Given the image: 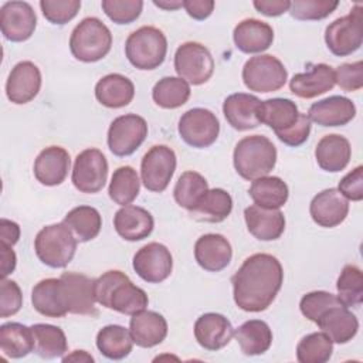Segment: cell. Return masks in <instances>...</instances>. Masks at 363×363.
Instances as JSON below:
<instances>
[{
	"mask_svg": "<svg viewBox=\"0 0 363 363\" xmlns=\"http://www.w3.org/2000/svg\"><path fill=\"white\" fill-rule=\"evenodd\" d=\"M284 282V269L277 257L252 254L231 278L235 305L245 312L265 311L277 298Z\"/></svg>",
	"mask_w": 363,
	"mask_h": 363,
	"instance_id": "obj_1",
	"label": "cell"
},
{
	"mask_svg": "<svg viewBox=\"0 0 363 363\" xmlns=\"http://www.w3.org/2000/svg\"><path fill=\"white\" fill-rule=\"evenodd\" d=\"M94 296L99 305L123 315H135L149 303L146 292L118 269L106 271L94 279Z\"/></svg>",
	"mask_w": 363,
	"mask_h": 363,
	"instance_id": "obj_2",
	"label": "cell"
},
{
	"mask_svg": "<svg viewBox=\"0 0 363 363\" xmlns=\"http://www.w3.org/2000/svg\"><path fill=\"white\" fill-rule=\"evenodd\" d=\"M233 163L242 179L252 182L272 172L277 163V147L267 136H245L234 147Z\"/></svg>",
	"mask_w": 363,
	"mask_h": 363,
	"instance_id": "obj_3",
	"label": "cell"
},
{
	"mask_svg": "<svg viewBox=\"0 0 363 363\" xmlns=\"http://www.w3.org/2000/svg\"><path fill=\"white\" fill-rule=\"evenodd\" d=\"M112 47L111 30L96 17H85L71 33V54L82 62H95L108 55Z\"/></svg>",
	"mask_w": 363,
	"mask_h": 363,
	"instance_id": "obj_4",
	"label": "cell"
},
{
	"mask_svg": "<svg viewBox=\"0 0 363 363\" xmlns=\"http://www.w3.org/2000/svg\"><path fill=\"white\" fill-rule=\"evenodd\" d=\"M77 238L64 224L57 223L43 227L34 240L38 259L51 268H65L77 251Z\"/></svg>",
	"mask_w": 363,
	"mask_h": 363,
	"instance_id": "obj_5",
	"label": "cell"
},
{
	"mask_svg": "<svg viewBox=\"0 0 363 363\" xmlns=\"http://www.w3.org/2000/svg\"><path fill=\"white\" fill-rule=\"evenodd\" d=\"M167 52V40L162 30L143 26L129 34L125 43V54L138 69H155L163 64Z\"/></svg>",
	"mask_w": 363,
	"mask_h": 363,
	"instance_id": "obj_6",
	"label": "cell"
},
{
	"mask_svg": "<svg viewBox=\"0 0 363 363\" xmlns=\"http://www.w3.org/2000/svg\"><path fill=\"white\" fill-rule=\"evenodd\" d=\"M363 41V6L356 4L347 16L332 21L325 30V43L336 57L357 51Z\"/></svg>",
	"mask_w": 363,
	"mask_h": 363,
	"instance_id": "obj_7",
	"label": "cell"
},
{
	"mask_svg": "<svg viewBox=\"0 0 363 363\" xmlns=\"http://www.w3.org/2000/svg\"><path fill=\"white\" fill-rule=\"evenodd\" d=\"M288 79V71L277 57L259 54L247 60L242 67L244 85L254 92H274L281 89Z\"/></svg>",
	"mask_w": 363,
	"mask_h": 363,
	"instance_id": "obj_8",
	"label": "cell"
},
{
	"mask_svg": "<svg viewBox=\"0 0 363 363\" xmlns=\"http://www.w3.org/2000/svg\"><path fill=\"white\" fill-rule=\"evenodd\" d=\"M174 69L189 85H201L211 78L214 60L207 47L196 41H187L176 50Z\"/></svg>",
	"mask_w": 363,
	"mask_h": 363,
	"instance_id": "obj_9",
	"label": "cell"
},
{
	"mask_svg": "<svg viewBox=\"0 0 363 363\" xmlns=\"http://www.w3.org/2000/svg\"><path fill=\"white\" fill-rule=\"evenodd\" d=\"M176 153L166 145L152 146L140 162V177L149 191L162 193L169 186L176 170Z\"/></svg>",
	"mask_w": 363,
	"mask_h": 363,
	"instance_id": "obj_10",
	"label": "cell"
},
{
	"mask_svg": "<svg viewBox=\"0 0 363 363\" xmlns=\"http://www.w3.org/2000/svg\"><path fill=\"white\" fill-rule=\"evenodd\" d=\"M147 123L136 113L115 118L108 129V147L119 157L132 155L146 139Z\"/></svg>",
	"mask_w": 363,
	"mask_h": 363,
	"instance_id": "obj_11",
	"label": "cell"
},
{
	"mask_svg": "<svg viewBox=\"0 0 363 363\" xmlns=\"http://www.w3.org/2000/svg\"><path fill=\"white\" fill-rule=\"evenodd\" d=\"M177 130L180 138L191 147L203 149L211 146L220 133L217 116L204 108H193L182 115Z\"/></svg>",
	"mask_w": 363,
	"mask_h": 363,
	"instance_id": "obj_12",
	"label": "cell"
},
{
	"mask_svg": "<svg viewBox=\"0 0 363 363\" xmlns=\"http://www.w3.org/2000/svg\"><path fill=\"white\" fill-rule=\"evenodd\" d=\"M108 177V162L105 155L89 147L77 155L72 167V184L81 193L94 194L104 189Z\"/></svg>",
	"mask_w": 363,
	"mask_h": 363,
	"instance_id": "obj_13",
	"label": "cell"
},
{
	"mask_svg": "<svg viewBox=\"0 0 363 363\" xmlns=\"http://www.w3.org/2000/svg\"><path fill=\"white\" fill-rule=\"evenodd\" d=\"M135 272L149 284H159L167 279L173 269V257L166 245L149 242L133 255Z\"/></svg>",
	"mask_w": 363,
	"mask_h": 363,
	"instance_id": "obj_14",
	"label": "cell"
},
{
	"mask_svg": "<svg viewBox=\"0 0 363 363\" xmlns=\"http://www.w3.org/2000/svg\"><path fill=\"white\" fill-rule=\"evenodd\" d=\"M37 16L27 1H7L0 9V28L6 40L21 43L28 40L35 30Z\"/></svg>",
	"mask_w": 363,
	"mask_h": 363,
	"instance_id": "obj_15",
	"label": "cell"
},
{
	"mask_svg": "<svg viewBox=\"0 0 363 363\" xmlns=\"http://www.w3.org/2000/svg\"><path fill=\"white\" fill-rule=\"evenodd\" d=\"M64 288L68 313L96 316L94 279L79 272H64L60 277Z\"/></svg>",
	"mask_w": 363,
	"mask_h": 363,
	"instance_id": "obj_16",
	"label": "cell"
},
{
	"mask_svg": "<svg viewBox=\"0 0 363 363\" xmlns=\"http://www.w3.org/2000/svg\"><path fill=\"white\" fill-rule=\"evenodd\" d=\"M41 88L40 68L31 61L16 64L6 82V95L16 105H24L33 101Z\"/></svg>",
	"mask_w": 363,
	"mask_h": 363,
	"instance_id": "obj_17",
	"label": "cell"
},
{
	"mask_svg": "<svg viewBox=\"0 0 363 363\" xmlns=\"http://www.w3.org/2000/svg\"><path fill=\"white\" fill-rule=\"evenodd\" d=\"M309 213L318 225L333 228L347 217L349 200L337 189H325L312 199Z\"/></svg>",
	"mask_w": 363,
	"mask_h": 363,
	"instance_id": "obj_18",
	"label": "cell"
},
{
	"mask_svg": "<svg viewBox=\"0 0 363 363\" xmlns=\"http://www.w3.org/2000/svg\"><path fill=\"white\" fill-rule=\"evenodd\" d=\"M234 336L231 322L221 313L208 312L197 318L194 323V337L206 350H220L230 343Z\"/></svg>",
	"mask_w": 363,
	"mask_h": 363,
	"instance_id": "obj_19",
	"label": "cell"
},
{
	"mask_svg": "<svg viewBox=\"0 0 363 363\" xmlns=\"http://www.w3.org/2000/svg\"><path fill=\"white\" fill-rule=\"evenodd\" d=\"M354 116V104L352 99L340 95H332L313 102L308 111V118L323 128L347 125Z\"/></svg>",
	"mask_w": 363,
	"mask_h": 363,
	"instance_id": "obj_20",
	"label": "cell"
},
{
	"mask_svg": "<svg viewBox=\"0 0 363 363\" xmlns=\"http://www.w3.org/2000/svg\"><path fill=\"white\" fill-rule=\"evenodd\" d=\"M261 101L251 94H231L224 99L223 113L235 130H250L261 123Z\"/></svg>",
	"mask_w": 363,
	"mask_h": 363,
	"instance_id": "obj_21",
	"label": "cell"
},
{
	"mask_svg": "<svg viewBox=\"0 0 363 363\" xmlns=\"http://www.w3.org/2000/svg\"><path fill=\"white\" fill-rule=\"evenodd\" d=\"M197 264L210 272H218L228 267L233 258L230 241L221 234H204L194 244Z\"/></svg>",
	"mask_w": 363,
	"mask_h": 363,
	"instance_id": "obj_22",
	"label": "cell"
},
{
	"mask_svg": "<svg viewBox=\"0 0 363 363\" xmlns=\"http://www.w3.org/2000/svg\"><path fill=\"white\" fill-rule=\"evenodd\" d=\"M69 153L61 146L43 149L34 162V176L44 186L61 184L69 172Z\"/></svg>",
	"mask_w": 363,
	"mask_h": 363,
	"instance_id": "obj_23",
	"label": "cell"
},
{
	"mask_svg": "<svg viewBox=\"0 0 363 363\" xmlns=\"http://www.w3.org/2000/svg\"><path fill=\"white\" fill-rule=\"evenodd\" d=\"M244 220L250 234L259 241L278 240L285 230V217L279 208L252 204L244 210Z\"/></svg>",
	"mask_w": 363,
	"mask_h": 363,
	"instance_id": "obj_24",
	"label": "cell"
},
{
	"mask_svg": "<svg viewBox=\"0 0 363 363\" xmlns=\"http://www.w3.org/2000/svg\"><path fill=\"white\" fill-rule=\"evenodd\" d=\"M333 343H347L359 330V320L345 305H335L325 311L315 322Z\"/></svg>",
	"mask_w": 363,
	"mask_h": 363,
	"instance_id": "obj_25",
	"label": "cell"
},
{
	"mask_svg": "<svg viewBox=\"0 0 363 363\" xmlns=\"http://www.w3.org/2000/svg\"><path fill=\"white\" fill-rule=\"evenodd\" d=\"M336 85L335 69L328 64H315L311 71L299 72L289 81V89L294 95L303 99L316 98Z\"/></svg>",
	"mask_w": 363,
	"mask_h": 363,
	"instance_id": "obj_26",
	"label": "cell"
},
{
	"mask_svg": "<svg viewBox=\"0 0 363 363\" xmlns=\"http://www.w3.org/2000/svg\"><path fill=\"white\" fill-rule=\"evenodd\" d=\"M116 233L126 241H140L150 235L155 227L152 214L138 206H122L113 216Z\"/></svg>",
	"mask_w": 363,
	"mask_h": 363,
	"instance_id": "obj_27",
	"label": "cell"
},
{
	"mask_svg": "<svg viewBox=\"0 0 363 363\" xmlns=\"http://www.w3.org/2000/svg\"><path fill=\"white\" fill-rule=\"evenodd\" d=\"M34 309L47 318H64L68 313L62 282L60 278H45L31 291Z\"/></svg>",
	"mask_w": 363,
	"mask_h": 363,
	"instance_id": "obj_28",
	"label": "cell"
},
{
	"mask_svg": "<svg viewBox=\"0 0 363 363\" xmlns=\"http://www.w3.org/2000/svg\"><path fill=\"white\" fill-rule=\"evenodd\" d=\"M233 40L240 51L245 54H257L271 47L274 41V30L265 21L245 18L235 26Z\"/></svg>",
	"mask_w": 363,
	"mask_h": 363,
	"instance_id": "obj_29",
	"label": "cell"
},
{
	"mask_svg": "<svg viewBox=\"0 0 363 363\" xmlns=\"http://www.w3.org/2000/svg\"><path fill=\"white\" fill-rule=\"evenodd\" d=\"M129 332L140 347H153L160 345L167 336V322L166 319L155 311H140L132 315L129 322Z\"/></svg>",
	"mask_w": 363,
	"mask_h": 363,
	"instance_id": "obj_30",
	"label": "cell"
},
{
	"mask_svg": "<svg viewBox=\"0 0 363 363\" xmlns=\"http://www.w3.org/2000/svg\"><path fill=\"white\" fill-rule=\"evenodd\" d=\"M350 156V142L345 136L337 133L323 136L315 147V157L319 167L330 173H337L343 170L349 164Z\"/></svg>",
	"mask_w": 363,
	"mask_h": 363,
	"instance_id": "obj_31",
	"label": "cell"
},
{
	"mask_svg": "<svg viewBox=\"0 0 363 363\" xmlns=\"http://www.w3.org/2000/svg\"><path fill=\"white\" fill-rule=\"evenodd\" d=\"M135 96L133 82L122 74H108L95 85V98L106 108H122L132 102Z\"/></svg>",
	"mask_w": 363,
	"mask_h": 363,
	"instance_id": "obj_32",
	"label": "cell"
},
{
	"mask_svg": "<svg viewBox=\"0 0 363 363\" xmlns=\"http://www.w3.org/2000/svg\"><path fill=\"white\" fill-rule=\"evenodd\" d=\"M233 210V199L224 189H208L197 204L189 210L193 220L201 223H221Z\"/></svg>",
	"mask_w": 363,
	"mask_h": 363,
	"instance_id": "obj_33",
	"label": "cell"
},
{
	"mask_svg": "<svg viewBox=\"0 0 363 363\" xmlns=\"http://www.w3.org/2000/svg\"><path fill=\"white\" fill-rule=\"evenodd\" d=\"M234 336L240 349L247 356H257L265 353L272 343V330L267 322L251 319L238 326Z\"/></svg>",
	"mask_w": 363,
	"mask_h": 363,
	"instance_id": "obj_34",
	"label": "cell"
},
{
	"mask_svg": "<svg viewBox=\"0 0 363 363\" xmlns=\"http://www.w3.org/2000/svg\"><path fill=\"white\" fill-rule=\"evenodd\" d=\"M0 349L10 359H20L34 352L31 326L18 322H7L0 326Z\"/></svg>",
	"mask_w": 363,
	"mask_h": 363,
	"instance_id": "obj_35",
	"label": "cell"
},
{
	"mask_svg": "<svg viewBox=\"0 0 363 363\" xmlns=\"http://www.w3.org/2000/svg\"><path fill=\"white\" fill-rule=\"evenodd\" d=\"M98 350L111 360L128 357L133 349V339L129 329L121 325H106L96 333Z\"/></svg>",
	"mask_w": 363,
	"mask_h": 363,
	"instance_id": "obj_36",
	"label": "cell"
},
{
	"mask_svg": "<svg viewBox=\"0 0 363 363\" xmlns=\"http://www.w3.org/2000/svg\"><path fill=\"white\" fill-rule=\"evenodd\" d=\"M299 116L298 106L288 98H271L261 101V123L269 126L275 133L292 126Z\"/></svg>",
	"mask_w": 363,
	"mask_h": 363,
	"instance_id": "obj_37",
	"label": "cell"
},
{
	"mask_svg": "<svg viewBox=\"0 0 363 363\" xmlns=\"http://www.w3.org/2000/svg\"><path fill=\"white\" fill-rule=\"evenodd\" d=\"M248 193L257 206L267 208H279L289 197L286 183L277 176H262L252 180Z\"/></svg>",
	"mask_w": 363,
	"mask_h": 363,
	"instance_id": "obj_38",
	"label": "cell"
},
{
	"mask_svg": "<svg viewBox=\"0 0 363 363\" xmlns=\"http://www.w3.org/2000/svg\"><path fill=\"white\" fill-rule=\"evenodd\" d=\"M62 223L81 242L94 240L102 228V217L95 207L78 206L67 213Z\"/></svg>",
	"mask_w": 363,
	"mask_h": 363,
	"instance_id": "obj_39",
	"label": "cell"
},
{
	"mask_svg": "<svg viewBox=\"0 0 363 363\" xmlns=\"http://www.w3.org/2000/svg\"><path fill=\"white\" fill-rule=\"evenodd\" d=\"M34 336V352L43 359L62 357L68 343L61 328L50 323H35L31 326Z\"/></svg>",
	"mask_w": 363,
	"mask_h": 363,
	"instance_id": "obj_40",
	"label": "cell"
},
{
	"mask_svg": "<svg viewBox=\"0 0 363 363\" xmlns=\"http://www.w3.org/2000/svg\"><path fill=\"white\" fill-rule=\"evenodd\" d=\"M190 92V85L180 77H163L155 84L152 98L160 108L176 109L189 101Z\"/></svg>",
	"mask_w": 363,
	"mask_h": 363,
	"instance_id": "obj_41",
	"label": "cell"
},
{
	"mask_svg": "<svg viewBox=\"0 0 363 363\" xmlns=\"http://www.w3.org/2000/svg\"><path fill=\"white\" fill-rule=\"evenodd\" d=\"M139 190L140 180L132 166H121L113 172L108 187V194L113 203L129 206L138 197Z\"/></svg>",
	"mask_w": 363,
	"mask_h": 363,
	"instance_id": "obj_42",
	"label": "cell"
},
{
	"mask_svg": "<svg viewBox=\"0 0 363 363\" xmlns=\"http://www.w3.org/2000/svg\"><path fill=\"white\" fill-rule=\"evenodd\" d=\"M208 190V183L197 172L189 170L184 172L176 182V186L173 189V196L176 203L186 208L187 211L191 210L197 201L203 197V194Z\"/></svg>",
	"mask_w": 363,
	"mask_h": 363,
	"instance_id": "obj_43",
	"label": "cell"
},
{
	"mask_svg": "<svg viewBox=\"0 0 363 363\" xmlns=\"http://www.w3.org/2000/svg\"><path fill=\"white\" fill-rule=\"evenodd\" d=\"M337 298L346 308H359L363 301V274L356 265H345L336 281Z\"/></svg>",
	"mask_w": 363,
	"mask_h": 363,
	"instance_id": "obj_44",
	"label": "cell"
},
{
	"mask_svg": "<svg viewBox=\"0 0 363 363\" xmlns=\"http://www.w3.org/2000/svg\"><path fill=\"white\" fill-rule=\"evenodd\" d=\"M333 342L323 332L303 336L296 346V359L301 363H325L330 359Z\"/></svg>",
	"mask_w": 363,
	"mask_h": 363,
	"instance_id": "obj_45",
	"label": "cell"
},
{
	"mask_svg": "<svg viewBox=\"0 0 363 363\" xmlns=\"http://www.w3.org/2000/svg\"><path fill=\"white\" fill-rule=\"evenodd\" d=\"M337 6L339 1L336 0H295L291 1L289 13L301 21L322 20L332 14Z\"/></svg>",
	"mask_w": 363,
	"mask_h": 363,
	"instance_id": "obj_46",
	"label": "cell"
},
{
	"mask_svg": "<svg viewBox=\"0 0 363 363\" xmlns=\"http://www.w3.org/2000/svg\"><path fill=\"white\" fill-rule=\"evenodd\" d=\"M335 305H343L339 301L337 295L326 291H312L302 296L299 302V309L306 319H309L311 322H316L325 311Z\"/></svg>",
	"mask_w": 363,
	"mask_h": 363,
	"instance_id": "obj_47",
	"label": "cell"
},
{
	"mask_svg": "<svg viewBox=\"0 0 363 363\" xmlns=\"http://www.w3.org/2000/svg\"><path fill=\"white\" fill-rule=\"evenodd\" d=\"M104 13L116 24H130L142 13V0H102Z\"/></svg>",
	"mask_w": 363,
	"mask_h": 363,
	"instance_id": "obj_48",
	"label": "cell"
},
{
	"mask_svg": "<svg viewBox=\"0 0 363 363\" xmlns=\"http://www.w3.org/2000/svg\"><path fill=\"white\" fill-rule=\"evenodd\" d=\"M43 16L52 24H67L81 9V0H41Z\"/></svg>",
	"mask_w": 363,
	"mask_h": 363,
	"instance_id": "obj_49",
	"label": "cell"
},
{
	"mask_svg": "<svg viewBox=\"0 0 363 363\" xmlns=\"http://www.w3.org/2000/svg\"><path fill=\"white\" fill-rule=\"evenodd\" d=\"M335 82L346 92L359 91L363 86V62H345L335 69Z\"/></svg>",
	"mask_w": 363,
	"mask_h": 363,
	"instance_id": "obj_50",
	"label": "cell"
},
{
	"mask_svg": "<svg viewBox=\"0 0 363 363\" xmlns=\"http://www.w3.org/2000/svg\"><path fill=\"white\" fill-rule=\"evenodd\" d=\"M23 305V295L21 289L17 282L1 278L0 284V316L9 318L16 315Z\"/></svg>",
	"mask_w": 363,
	"mask_h": 363,
	"instance_id": "obj_51",
	"label": "cell"
},
{
	"mask_svg": "<svg viewBox=\"0 0 363 363\" xmlns=\"http://www.w3.org/2000/svg\"><path fill=\"white\" fill-rule=\"evenodd\" d=\"M309 133H311V119L308 118L306 113L299 112V116L292 126H289L285 130L277 132L275 135L282 143L296 147L306 142V139L309 138Z\"/></svg>",
	"mask_w": 363,
	"mask_h": 363,
	"instance_id": "obj_52",
	"label": "cell"
},
{
	"mask_svg": "<svg viewBox=\"0 0 363 363\" xmlns=\"http://www.w3.org/2000/svg\"><path fill=\"white\" fill-rule=\"evenodd\" d=\"M337 190L352 201H360L363 199V166H357L350 170L339 182Z\"/></svg>",
	"mask_w": 363,
	"mask_h": 363,
	"instance_id": "obj_53",
	"label": "cell"
},
{
	"mask_svg": "<svg viewBox=\"0 0 363 363\" xmlns=\"http://www.w3.org/2000/svg\"><path fill=\"white\" fill-rule=\"evenodd\" d=\"M252 4L258 13L267 17H278L291 9V1L288 0H255Z\"/></svg>",
	"mask_w": 363,
	"mask_h": 363,
	"instance_id": "obj_54",
	"label": "cell"
},
{
	"mask_svg": "<svg viewBox=\"0 0 363 363\" xmlns=\"http://www.w3.org/2000/svg\"><path fill=\"white\" fill-rule=\"evenodd\" d=\"M183 7L194 20H206L214 10L213 0H183Z\"/></svg>",
	"mask_w": 363,
	"mask_h": 363,
	"instance_id": "obj_55",
	"label": "cell"
},
{
	"mask_svg": "<svg viewBox=\"0 0 363 363\" xmlns=\"http://www.w3.org/2000/svg\"><path fill=\"white\" fill-rule=\"evenodd\" d=\"M0 261L1 278H7V275H10L14 271L17 264L16 252L11 250V245L0 242Z\"/></svg>",
	"mask_w": 363,
	"mask_h": 363,
	"instance_id": "obj_56",
	"label": "cell"
},
{
	"mask_svg": "<svg viewBox=\"0 0 363 363\" xmlns=\"http://www.w3.org/2000/svg\"><path fill=\"white\" fill-rule=\"evenodd\" d=\"M20 238V227L17 223L1 218L0 220V242H4L7 245H14Z\"/></svg>",
	"mask_w": 363,
	"mask_h": 363,
	"instance_id": "obj_57",
	"label": "cell"
},
{
	"mask_svg": "<svg viewBox=\"0 0 363 363\" xmlns=\"http://www.w3.org/2000/svg\"><path fill=\"white\" fill-rule=\"evenodd\" d=\"M62 362H94V357L85 350H74L71 354L64 356Z\"/></svg>",
	"mask_w": 363,
	"mask_h": 363,
	"instance_id": "obj_58",
	"label": "cell"
},
{
	"mask_svg": "<svg viewBox=\"0 0 363 363\" xmlns=\"http://www.w3.org/2000/svg\"><path fill=\"white\" fill-rule=\"evenodd\" d=\"M153 4L157 6L159 9L172 11V10H177L180 7H183V1L182 0H153Z\"/></svg>",
	"mask_w": 363,
	"mask_h": 363,
	"instance_id": "obj_59",
	"label": "cell"
}]
</instances>
